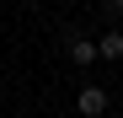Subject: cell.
Returning <instances> with one entry per match:
<instances>
[{
	"instance_id": "obj_4",
	"label": "cell",
	"mask_w": 123,
	"mask_h": 118,
	"mask_svg": "<svg viewBox=\"0 0 123 118\" xmlns=\"http://www.w3.org/2000/svg\"><path fill=\"white\" fill-rule=\"evenodd\" d=\"M107 11H123V0H107Z\"/></svg>"
},
{
	"instance_id": "obj_3",
	"label": "cell",
	"mask_w": 123,
	"mask_h": 118,
	"mask_svg": "<svg viewBox=\"0 0 123 118\" xmlns=\"http://www.w3.org/2000/svg\"><path fill=\"white\" fill-rule=\"evenodd\" d=\"M70 54H75V65H96V59H102V48L91 43V38H75V43H70Z\"/></svg>"
},
{
	"instance_id": "obj_1",
	"label": "cell",
	"mask_w": 123,
	"mask_h": 118,
	"mask_svg": "<svg viewBox=\"0 0 123 118\" xmlns=\"http://www.w3.org/2000/svg\"><path fill=\"white\" fill-rule=\"evenodd\" d=\"M75 107H80V118H102V113H107V91H102V86H80Z\"/></svg>"
},
{
	"instance_id": "obj_2",
	"label": "cell",
	"mask_w": 123,
	"mask_h": 118,
	"mask_svg": "<svg viewBox=\"0 0 123 118\" xmlns=\"http://www.w3.org/2000/svg\"><path fill=\"white\" fill-rule=\"evenodd\" d=\"M96 48H102V59H123V32H118V27H107V32L96 38Z\"/></svg>"
}]
</instances>
